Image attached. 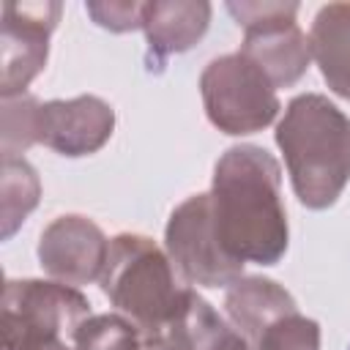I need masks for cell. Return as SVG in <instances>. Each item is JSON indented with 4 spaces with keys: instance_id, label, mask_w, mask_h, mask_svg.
Listing matches in <instances>:
<instances>
[{
    "instance_id": "1",
    "label": "cell",
    "mask_w": 350,
    "mask_h": 350,
    "mask_svg": "<svg viewBox=\"0 0 350 350\" xmlns=\"http://www.w3.org/2000/svg\"><path fill=\"white\" fill-rule=\"evenodd\" d=\"M279 161L257 145H232L213 170L211 213L221 249L238 262L273 265L287 252Z\"/></svg>"
},
{
    "instance_id": "2",
    "label": "cell",
    "mask_w": 350,
    "mask_h": 350,
    "mask_svg": "<svg viewBox=\"0 0 350 350\" xmlns=\"http://www.w3.org/2000/svg\"><path fill=\"white\" fill-rule=\"evenodd\" d=\"M276 145L301 205L323 211L350 180V118L320 93L295 96L279 126Z\"/></svg>"
},
{
    "instance_id": "3",
    "label": "cell",
    "mask_w": 350,
    "mask_h": 350,
    "mask_svg": "<svg viewBox=\"0 0 350 350\" xmlns=\"http://www.w3.org/2000/svg\"><path fill=\"white\" fill-rule=\"evenodd\" d=\"M101 290L148 336L161 334L186 306L189 287H180L170 257L145 235L120 232L109 241Z\"/></svg>"
},
{
    "instance_id": "4",
    "label": "cell",
    "mask_w": 350,
    "mask_h": 350,
    "mask_svg": "<svg viewBox=\"0 0 350 350\" xmlns=\"http://www.w3.org/2000/svg\"><path fill=\"white\" fill-rule=\"evenodd\" d=\"M90 317L88 298L63 282L8 279L3 287V350H77Z\"/></svg>"
},
{
    "instance_id": "5",
    "label": "cell",
    "mask_w": 350,
    "mask_h": 350,
    "mask_svg": "<svg viewBox=\"0 0 350 350\" xmlns=\"http://www.w3.org/2000/svg\"><path fill=\"white\" fill-rule=\"evenodd\" d=\"M200 93L208 120L224 134H254L279 112L273 82L241 52L211 60L200 77Z\"/></svg>"
},
{
    "instance_id": "6",
    "label": "cell",
    "mask_w": 350,
    "mask_h": 350,
    "mask_svg": "<svg viewBox=\"0 0 350 350\" xmlns=\"http://www.w3.org/2000/svg\"><path fill=\"white\" fill-rule=\"evenodd\" d=\"M227 11L243 27L241 55H246L273 88H287L304 77L312 46L295 22L298 3H227Z\"/></svg>"
},
{
    "instance_id": "7",
    "label": "cell",
    "mask_w": 350,
    "mask_h": 350,
    "mask_svg": "<svg viewBox=\"0 0 350 350\" xmlns=\"http://www.w3.org/2000/svg\"><path fill=\"white\" fill-rule=\"evenodd\" d=\"M167 257L186 282L202 287H227L241 279L243 262L232 260L216 235L211 194H191L183 200L164 230Z\"/></svg>"
},
{
    "instance_id": "8",
    "label": "cell",
    "mask_w": 350,
    "mask_h": 350,
    "mask_svg": "<svg viewBox=\"0 0 350 350\" xmlns=\"http://www.w3.org/2000/svg\"><path fill=\"white\" fill-rule=\"evenodd\" d=\"M60 19V3H3V98L22 96L41 74L49 52V33Z\"/></svg>"
},
{
    "instance_id": "9",
    "label": "cell",
    "mask_w": 350,
    "mask_h": 350,
    "mask_svg": "<svg viewBox=\"0 0 350 350\" xmlns=\"http://www.w3.org/2000/svg\"><path fill=\"white\" fill-rule=\"evenodd\" d=\"M109 241L101 227L85 216H57L38 238L41 268L63 284H88L101 279Z\"/></svg>"
},
{
    "instance_id": "10",
    "label": "cell",
    "mask_w": 350,
    "mask_h": 350,
    "mask_svg": "<svg viewBox=\"0 0 350 350\" xmlns=\"http://www.w3.org/2000/svg\"><path fill=\"white\" fill-rule=\"evenodd\" d=\"M115 112L98 96L55 98L38 107V145L60 156H90L112 137Z\"/></svg>"
},
{
    "instance_id": "11",
    "label": "cell",
    "mask_w": 350,
    "mask_h": 350,
    "mask_svg": "<svg viewBox=\"0 0 350 350\" xmlns=\"http://www.w3.org/2000/svg\"><path fill=\"white\" fill-rule=\"evenodd\" d=\"M211 3L205 0H150L142 30L148 38V68H164L167 57L191 49L208 30Z\"/></svg>"
},
{
    "instance_id": "12",
    "label": "cell",
    "mask_w": 350,
    "mask_h": 350,
    "mask_svg": "<svg viewBox=\"0 0 350 350\" xmlns=\"http://www.w3.org/2000/svg\"><path fill=\"white\" fill-rule=\"evenodd\" d=\"M293 295L276 284L273 279L262 276H241L230 284L224 295V312L232 323V328L246 339L249 347L260 342V336L284 314L295 312Z\"/></svg>"
},
{
    "instance_id": "13",
    "label": "cell",
    "mask_w": 350,
    "mask_h": 350,
    "mask_svg": "<svg viewBox=\"0 0 350 350\" xmlns=\"http://www.w3.org/2000/svg\"><path fill=\"white\" fill-rule=\"evenodd\" d=\"M309 46L328 88L350 101V3H328L317 11Z\"/></svg>"
},
{
    "instance_id": "14",
    "label": "cell",
    "mask_w": 350,
    "mask_h": 350,
    "mask_svg": "<svg viewBox=\"0 0 350 350\" xmlns=\"http://www.w3.org/2000/svg\"><path fill=\"white\" fill-rule=\"evenodd\" d=\"M38 194H41V183L36 170L19 156H5L3 159V208H0L3 238H11L16 232L25 216L38 205Z\"/></svg>"
},
{
    "instance_id": "15",
    "label": "cell",
    "mask_w": 350,
    "mask_h": 350,
    "mask_svg": "<svg viewBox=\"0 0 350 350\" xmlns=\"http://www.w3.org/2000/svg\"><path fill=\"white\" fill-rule=\"evenodd\" d=\"M180 320L191 336L194 350H252L246 345V339L232 325H227L216 314V309L202 295H197L194 290H189Z\"/></svg>"
},
{
    "instance_id": "16",
    "label": "cell",
    "mask_w": 350,
    "mask_h": 350,
    "mask_svg": "<svg viewBox=\"0 0 350 350\" xmlns=\"http://www.w3.org/2000/svg\"><path fill=\"white\" fill-rule=\"evenodd\" d=\"M38 107L41 101L30 93L3 98V129H0V150L5 156L25 153L38 142Z\"/></svg>"
},
{
    "instance_id": "17",
    "label": "cell",
    "mask_w": 350,
    "mask_h": 350,
    "mask_svg": "<svg viewBox=\"0 0 350 350\" xmlns=\"http://www.w3.org/2000/svg\"><path fill=\"white\" fill-rule=\"evenodd\" d=\"M137 325L120 314H90L77 331V350H142Z\"/></svg>"
},
{
    "instance_id": "18",
    "label": "cell",
    "mask_w": 350,
    "mask_h": 350,
    "mask_svg": "<svg viewBox=\"0 0 350 350\" xmlns=\"http://www.w3.org/2000/svg\"><path fill=\"white\" fill-rule=\"evenodd\" d=\"M252 350H320V325L295 309L279 317Z\"/></svg>"
},
{
    "instance_id": "19",
    "label": "cell",
    "mask_w": 350,
    "mask_h": 350,
    "mask_svg": "<svg viewBox=\"0 0 350 350\" xmlns=\"http://www.w3.org/2000/svg\"><path fill=\"white\" fill-rule=\"evenodd\" d=\"M85 11L90 14V19L112 33H129L142 27V14H145V3L137 0H109V3H88Z\"/></svg>"
},
{
    "instance_id": "20",
    "label": "cell",
    "mask_w": 350,
    "mask_h": 350,
    "mask_svg": "<svg viewBox=\"0 0 350 350\" xmlns=\"http://www.w3.org/2000/svg\"><path fill=\"white\" fill-rule=\"evenodd\" d=\"M142 350H194V345H191V336H189V331L178 314V320L172 325H167L161 334L148 336Z\"/></svg>"
}]
</instances>
